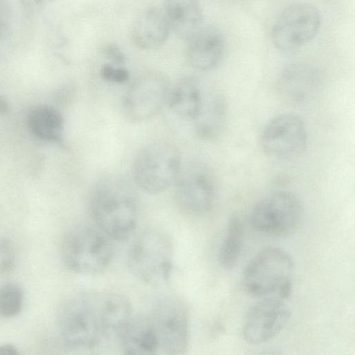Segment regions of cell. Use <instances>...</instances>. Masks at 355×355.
Returning <instances> with one entry per match:
<instances>
[{
	"instance_id": "6da1fadb",
	"label": "cell",
	"mask_w": 355,
	"mask_h": 355,
	"mask_svg": "<svg viewBox=\"0 0 355 355\" xmlns=\"http://www.w3.org/2000/svg\"><path fill=\"white\" fill-rule=\"evenodd\" d=\"M89 211L96 226L112 240L128 238L137 225L138 199L130 182L110 175L99 180L89 199Z\"/></svg>"
},
{
	"instance_id": "7a4b0ae2",
	"label": "cell",
	"mask_w": 355,
	"mask_h": 355,
	"mask_svg": "<svg viewBox=\"0 0 355 355\" xmlns=\"http://www.w3.org/2000/svg\"><path fill=\"white\" fill-rule=\"evenodd\" d=\"M57 327L62 342L75 349L93 348L110 336L101 292L77 293L66 299L58 309Z\"/></svg>"
},
{
	"instance_id": "3957f363",
	"label": "cell",
	"mask_w": 355,
	"mask_h": 355,
	"mask_svg": "<svg viewBox=\"0 0 355 355\" xmlns=\"http://www.w3.org/2000/svg\"><path fill=\"white\" fill-rule=\"evenodd\" d=\"M294 263L285 250L268 247L256 254L245 266L242 284L257 297L287 298L291 293Z\"/></svg>"
},
{
	"instance_id": "277c9868",
	"label": "cell",
	"mask_w": 355,
	"mask_h": 355,
	"mask_svg": "<svg viewBox=\"0 0 355 355\" xmlns=\"http://www.w3.org/2000/svg\"><path fill=\"white\" fill-rule=\"evenodd\" d=\"M60 251L66 267L84 275L105 270L114 255L112 239L96 226L89 225L69 229L62 240Z\"/></svg>"
},
{
	"instance_id": "5b68a950",
	"label": "cell",
	"mask_w": 355,
	"mask_h": 355,
	"mask_svg": "<svg viewBox=\"0 0 355 355\" xmlns=\"http://www.w3.org/2000/svg\"><path fill=\"white\" fill-rule=\"evenodd\" d=\"M173 262L171 240L156 230L141 232L132 242L128 254V264L132 274L151 285H159L169 277Z\"/></svg>"
},
{
	"instance_id": "8992f818",
	"label": "cell",
	"mask_w": 355,
	"mask_h": 355,
	"mask_svg": "<svg viewBox=\"0 0 355 355\" xmlns=\"http://www.w3.org/2000/svg\"><path fill=\"white\" fill-rule=\"evenodd\" d=\"M182 164L180 153L173 144L166 141L148 144L135 158L134 181L146 193H161L174 183Z\"/></svg>"
},
{
	"instance_id": "52a82bcc",
	"label": "cell",
	"mask_w": 355,
	"mask_h": 355,
	"mask_svg": "<svg viewBox=\"0 0 355 355\" xmlns=\"http://www.w3.org/2000/svg\"><path fill=\"white\" fill-rule=\"evenodd\" d=\"M298 197L288 190H277L261 198L254 206L250 222L262 234L282 236L292 232L302 216Z\"/></svg>"
},
{
	"instance_id": "ba28073f",
	"label": "cell",
	"mask_w": 355,
	"mask_h": 355,
	"mask_svg": "<svg viewBox=\"0 0 355 355\" xmlns=\"http://www.w3.org/2000/svg\"><path fill=\"white\" fill-rule=\"evenodd\" d=\"M148 315L158 339L159 354H184L189 340V314L184 303L176 297H164Z\"/></svg>"
},
{
	"instance_id": "9c48e42d",
	"label": "cell",
	"mask_w": 355,
	"mask_h": 355,
	"mask_svg": "<svg viewBox=\"0 0 355 355\" xmlns=\"http://www.w3.org/2000/svg\"><path fill=\"white\" fill-rule=\"evenodd\" d=\"M320 14L313 5L299 2L286 8L275 21L272 40L277 49L288 51L309 42L320 26Z\"/></svg>"
},
{
	"instance_id": "30bf717a",
	"label": "cell",
	"mask_w": 355,
	"mask_h": 355,
	"mask_svg": "<svg viewBox=\"0 0 355 355\" xmlns=\"http://www.w3.org/2000/svg\"><path fill=\"white\" fill-rule=\"evenodd\" d=\"M174 184L175 199L183 211L200 214L211 207L215 195V178L205 163L195 160L182 164Z\"/></svg>"
},
{
	"instance_id": "8fae6325",
	"label": "cell",
	"mask_w": 355,
	"mask_h": 355,
	"mask_svg": "<svg viewBox=\"0 0 355 355\" xmlns=\"http://www.w3.org/2000/svg\"><path fill=\"white\" fill-rule=\"evenodd\" d=\"M169 93L167 77L155 70L135 78L125 94L123 107L131 121L141 122L156 115L166 103Z\"/></svg>"
},
{
	"instance_id": "7c38bea8",
	"label": "cell",
	"mask_w": 355,
	"mask_h": 355,
	"mask_svg": "<svg viewBox=\"0 0 355 355\" xmlns=\"http://www.w3.org/2000/svg\"><path fill=\"white\" fill-rule=\"evenodd\" d=\"M307 132L301 117L293 114L275 116L265 125L261 137L266 155L277 160L298 157L306 148Z\"/></svg>"
},
{
	"instance_id": "4fadbf2b",
	"label": "cell",
	"mask_w": 355,
	"mask_h": 355,
	"mask_svg": "<svg viewBox=\"0 0 355 355\" xmlns=\"http://www.w3.org/2000/svg\"><path fill=\"white\" fill-rule=\"evenodd\" d=\"M291 311L284 300L263 297L248 312L242 327L244 340L251 345H259L277 336L287 325Z\"/></svg>"
},
{
	"instance_id": "5bb4252c",
	"label": "cell",
	"mask_w": 355,
	"mask_h": 355,
	"mask_svg": "<svg viewBox=\"0 0 355 355\" xmlns=\"http://www.w3.org/2000/svg\"><path fill=\"white\" fill-rule=\"evenodd\" d=\"M186 41V58L193 69L209 71L222 62L226 51V41L216 27L202 24Z\"/></svg>"
},
{
	"instance_id": "9a60e30c",
	"label": "cell",
	"mask_w": 355,
	"mask_h": 355,
	"mask_svg": "<svg viewBox=\"0 0 355 355\" xmlns=\"http://www.w3.org/2000/svg\"><path fill=\"white\" fill-rule=\"evenodd\" d=\"M318 70L306 64H293L285 69L277 81V90L283 101L291 105L304 103L318 87Z\"/></svg>"
},
{
	"instance_id": "2e32d148",
	"label": "cell",
	"mask_w": 355,
	"mask_h": 355,
	"mask_svg": "<svg viewBox=\"0 0 355 355\" xmlns=\"http://www.w3.org/2000/svg\"><path fill=\"white\" fill-rule=\"evenodd\" d=\"M118 337L125 354H159L158 339L148 314L132 315Z\"/></svg>"
},
{
	"instance_id": "e0dca14e",
	"label": "cell",
	"mask_w": 355,
	"mask_h": 355,
	"mask_svg": "<svg viewBox=\"0 0 355 355\" xmlns=\"http://www.w3.org/2000/svg\"><path fill=\"white\" fill-rule=\"evenodd\" d=\"M170 31L164 10L157 7H150L136 18L132 28V38L140 49H157L166 42Z\"/></svg>"
},
{
	"instance_id": "ac0fdd59",
	"label": "cell",
	"mask_w": 355,
	"mask_h": 355,
	"mask_svg": "<svg viewBox=\"0 0 355 355\" xmlns=\"http://www.w3.org/2000/svg\"><path fill=\"white\" fill-rule=\"evenodd\" d=\"M206 91L200 80L186 76L169 90L166 103L175 115L193 121L202 107Z\"/></svg>"
},
{
	"instance_id": "d6986e66",
	"label": "cell",
	"mask_w": 355,
	"mask_h": 355,
	"mask_svg": "<svg viewBox=\"0 0 355 355\" xmlns=\"http://www.w3.org/2000/svg\"><path fill=\"white\" fill-rule=\"evenodd\" d=\"M171 31L187 40L202 25V10L200 0H165L163 10Z\"/></svg>"
},
{
	"instance_id": "ffe728a7",
	"label": "cell",
	"mask_w": 355,
	"mask_h": 355,
	"mask_svg": "<svg viewBox=\"0 0 355 355\" xmlns=\"http://www.w3.org/2000/svg\"><path fill=\"white\" fill-rule=\"evenodd\" d=\"M225 108L221 95L214 90L207 89L202 107L193 121L197 134L208 139L216 137L223 128Z\"/></svg>"
},
{
	"instance_id": "44dd1931",
	"label": "cell",
	"mask_w": 355,
	"mask_h": 355,
	"mask_svg": "<svg viewBox=\"0 0 355 355\" xmlns=\"http://www.w3.org/2000/svg\"><path fill=\"white\" fill-rule=\"evenodd\" d=\"M28 127L40 139L60 142L63 136L64 119L60 112L49 105L34 108L28 116Z\"/></svg>"
},
{
	"instance_id": "7402d4cb",
	"label": "cell",
	"mask_w": 355,
	"mask_h": 355,
	"mask_svg": "<svg viewBox=\"0 0 355 355\" xmlns=\"http://www.w3.org/2000/svg\"><path fill=\"white\" fill-rule=\"evenodd\" d=\"M243 226L240 218L234 215L227 222L225 235L219 250V262L226 270L237 263L243 245Z\"/></svg>"
},
{
	"instance_id": "603a6c76",
	"label": "cell",
	"mask_w": 355,
	"mask_h": 355,
	"mask_svg": "<svg viewBox=\"0 0 355 355\" xmlns=\"http://www.w3.org/2000/svg\"><path fill=\"white\" fill-rule=\"evenodd\" d=\"M23 292L15 283H7L0 287V318L8 319L17 315L23 306Z\"/></svg>"
},
{
	"instance_id": "cb8c5ba5",
	"label": "cell",
	"mask_w": 355,
	"mask_h": 355,
	"mask_svg": "<svg viewBox=\"0 0 355 355\" xmlns=\"http://www.w3.org/2000/svg\"><path fill=\"white\" fill-rule=\"evenodd\" d=\"M101 78L109 83L122 84L130 80V72L124 64L107 62L103 64L100 69Z\"/></svg>"
},
{
	"instance_id": "d4e9b609",
	"label": "cell",
	"mask_w": 355,
	"mask_h": 355,
	"mask_svg": "<svg viewBox=\"0 0 355 355\" xmlns=\"http://www.w3.org/2000/svg\"><path fill=\"white\" fill-rule=\"evenodd\" d=\"M15 266V251L8 239L0 240V272H8Z\"/></svg>"
},
{
	"instance_id": "484cf974",
	"label": "cell",
	"mask_w": 355,
	"mask_h": 355,
	"mask_svg": "<svg viewBox=\"0 0 355 355\" xmlns=\"http://www.w3.org/2000/svg\"><path fill=\"white\" fill-rule=\"evenodd\" d=\"M104 54L109 62L119 64H125V57L117 46L113 44L106 46L104 49Z\"/></svg>"
},
{
	"instance_id": "4316f807",
	"label": "cell",
	"mask_w": 355,
	"mask_h": 355,
	"mask_svg": "<svg viewBox=\"0 0 355 355\" xmlns=\"http://www.w3.org/2000/svg\"><path fill=\"white\" fill-rule=\"evenodd\" d=\"M52 0H21L22 5L28 10H35L44 8Z\"/></svg>"
},
{
	"instance_id": "83f0119b",
	"label": "cell",
	"mask_w": 355,
	"mask_h": 355,
	"mask_svg": "<svg viewBox=\"0 0 355 355\" xmlns=\"http://www.w3.org/2000/svg\"><path fill=\"white\" fill-rule=\"evenodd\" d=\"M19 350L17 347L12 344H1L0 355H17Z\"/></svg>"
},
{
	"instance_id": "f1b7e54d",
	"label": "cell",
	"mask_w": 355,
	"mask_h": 355,
	"mask_svg": "<svg viewBox=\"0 0 355 355\" xmlns=\"http://www.w3.org/2000/svg\"><path fill=\"white\" fill-rule=\"evenodd\" d=\"M8 111V104L5 98L0 96V113L6 114Z\"/></svg>"
}]
</instances>
